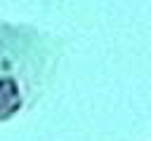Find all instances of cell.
Wrapping results in <instances>:
<instances>
[{"label":"cell","instance_id":"obj_1","mask_svg":"<svg viewBox=\"0 0 151 141\" xmlns=\"http://www.w3.org/2000/svg\"><path fill=\"white\" fill-rule=\"evenodd\" d=\"M54 61V42L45 33L24 24H0V122L40 96Z\"/></svg>","mask_w":151,"mask_h":141}]
</instances>
